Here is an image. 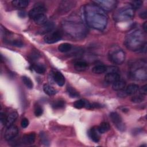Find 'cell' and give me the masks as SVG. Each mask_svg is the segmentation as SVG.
Wrapping results in <instances>:
<instances>
[{"label": "cell", "instance_id": "obj_3", "mask_svg": "<svg viewBox=\"0 0 147 147\" xmlns=\"http://www.w3.org/2000/svg\"><path fill=\"white\" fill-rule=\"evenodd\" d=\"M110 117L114 125L120 131H124L125 130V125L122 121L121 116L116 112H111L110 114Z\"/></svg>", "mask_w": 147, "mask_h": 147}, {"label": "cell", "instance_id": "obj_4", "mask_svg": "<svg viewBox=\"0 0 147 147\" xmlns=\"http://www.w3.org/2000/svg\"><path fill=\"white\" fill-rule=\"evenodd\" d=\"M18 134V129L15 125H11L7 127L5 134L4 137L6 141H11L15 139Z\"/></svg>", "mask_w": 147, "mask_h": 147}, {"label": "cell", "instance_id": "obj_26", "mask_svg": "<svg viewBox=\"0 0 147 147\" xmlns=\"http://www.w3.org/2000/svg\"><path fill=\"white\" fill-rule=\"evenodd\" d=\"M145 99V96L139 94L138 95H134L131 98V101L134 103H140Z\"/></svg>", "mask_w": 147, "mask_h": 147}, {"label": "cell", "instance_id": "obj_28", "mask_svg": "<svg viewBox=\"0 0 147 147\" xmlns=\"http://www.w3.org/2000/svg\"><path fill=\"white\" fill-rule=\"evenodd\" d=\"M142 4V2L141 1H134L131 3V7L134 9H139Z\"/></svg>", "mask_w": 147, "mask_h": 147}, {"label": "cell", "instance_id": "obj_22", "mask_svg": "<svg viewBox=\"0 0 147 147\" xmlns=\"http://www.w3.org/2000/svg\"><path fill=\"white\" fill-rule=\"evenodd\" d=\"M65 106V100L61 99H57L53 101L52 103V107L54 109H59L63 108Z\"/></svg>", "mask_w": 147, "mask_h": 147}, {"label": "cell", "instance_id": "obj_20", "mask_svg": "<svg viewBox=\"0 0 147 147\" xmlns=\"http://www.w3.org/2000/svg\"><path fill=\"white\" fill-rule=\"evenodd\" d=\"M88 103L89 102L85 99H79V100H76L74 103V106L78 109H80L84 107L86 108Z\"/></svg>", "mask_w": 147, "mask_h": 147}, {"label": "cell", "instance_id": "obj_33", "mask_svg": "<svg viewBox=\"0 0 147 147\" xmlns=\"http://www.w3.org/2000/svg\"><path fill=\"white\" fill-rule=\"evenodd\" d=\"M119 92H118V96L119 97H121V98H124V97H126L127 95L126 92L125 90H120V91H118Z\"/></svg>", "mask_w": 147, "mask_h": 147}, {"label": "cell", "instance_id": "obj_27", "mask_svg": "<svg viewBox=\"0 0 147 147\" xmlns=\"http://www.w3.org/2000/svg\"><path fill=\"white\" fill-rule=\"evenodd\" d=\"M34 113L36 117L41 116L43 113V109L39 105H36L34 107Z\"/></svg>", "mask_w": 147, "mask_h": 147}, {"label": "cell", "instance_id": "obj_1", "mask_svg": "<svg viewBox=\"0 0 147 147\" xmlns=\"http://www.w3.org/2000/svg\"><path fill=\"white\" fill-rule=\"evenodd\" d=\"M109 59L113 63L117 64H122L125 59V53L121 49H115L110 52Z\"/></svg>", "mask_w": 147, "mask_h": 147}, {"label": "cell", "instance_id": "obj_16", "mask_svg": "<svg viewBox=\"0 0 147 147\" xmlns=\"http://www.w3.org/2000/svg\"><path fill=\"white\" fill-rule=\"evenodd\" d=\"M43 90L47 95L49 96L54 95L57 92V91L53 87H52L49 84L46 83L43 85Z\"/></svg>", "mask_w": 147, "mask_h": 147}, {"label": "cell", "instance_id": "obj_25", "mask_svg": "<svg viewBox=\"0 0 147 147\" xmlns=\"http://www.w3.org/2000/svg\"><path fill=\"white\" fill-rule=\"evenodd\" d=\"M22 80L24 83V84L26 86V87L29 89H32L33 87V82L31 80V79L26 76H22Z\"/></svg>", "mask_w": 147, "mask_h": 147}, {"label": "cell", "instance_id": "obj_24", "mask_svg": "<svg viewBox=\"0 0 147 147\" xmlns=\"http://www.w3.org/2000/svg\"><path fill=\"white\" fill-rule=\"evenodd\" d=\"M67 91L68 95H69V96L71 98H78L80 96V94L78 92V91L71 86L67 87Z\"/></svg>", "mask_w": 147, "mask_h": 147}, {"label": "cell", "instance_id": "obj_36", "mask_svg": "<svg viewBox=\"0 0 147 147\" xmlns=\"http://www.w3.org/2000/svg\"><path fill=\"white\" fill-rule=\"evenodd\" d=\"M142 26H143V29H144V30L145 32H146V29H147V22H144V25H142Z\"/></svg>", "mask_w": 147, "mask_h": 147}, {"label": "cell", "instance_id": "obj_13", "mask_svg": "<svg viewBox=\"0 0 147 147\" xmlns=\"http://www.w3.org/2000/svg\"><path fill=\"white\" fill-rule=\"evenodd\" d=\"M126 86V82L123 80L119 79L112 84V88L114 91H120L123 90Z\"/></svg>", "mask_w": 147, "mask_h": 147}, {"label": "cell", "instance_id": "obj_14", "mask_svg": "<svg viewBox=\"0 0 147 147\" xmlns=\"http://www.w3.org/2000/svg\"><path fill=\"white\" fill-rule=\"evenodd\" d=\"M12 5L19 9H23L28 6L29 1L26 0H14L11 2Z\"/></svg>", "mask_w": 147, "mask_h": 147}, {"label": "cell", "instance_id": "obj_9", "mask_svg": "<svg viewBox=\"0 0 147 147\" xmlns=\"http://www.w3.org/2000/svg\"><path fill=\"white\" fill-rule=\"evenodd\" d=\"M17 117H18V113L16 111H13L10 113L8 115L6 116V121L4 123V125L7 127L13 125V123L15 122Z\"/></svg>", "mask_w": 147, "mask_h": 147}, {"label": "cell", "instance_id": "obj_35", "mask_svg": "<svg viewBox=\"0 0 147 147\" xmlns=\"http://www.w3.org/2000/svg\"><path fill=\"white\" fill-rule=\"evenodd\" d=\"M18 14L19 17H20L21 18H24L26 15V12L24 11H20Z\"/></svg>", "mask_w": 147, "mask_h": 147}, {"label": "cell", "instance_id": "obj_31", "mask_svg": "<svg viewBox=\"0 0 147 147\" xmlns=\"http://www.w3.org/2000/svg\"><path fill=\"white\" fill-rule=\"evenodd\" d=\"M11 44L17 47H22L24 45V44L22 43V42L20 40H14V41H11Z\"/></svg>", "mask_w": 147, "mask_h": 147}, {"label": "cell", "instance_id": "obj_21", "mask_svg": "<svg viewBox=\"0 0 147 147\" xmlns=\"http://www.w3.org/2000/svg\"><path fill=\"white\" fill-rule=\"evenodd\" d=\"M53 27H54V25L52 22H47L45 25H44V26L41 29L40 33L42 34H44V33L47 34L52 30V29H53Z\"/></svg>", "mask_w": 147, "mask_h": 147}, {"label": "cell", "instance_id": "obj_12", "mask_svg": "<svg viewBox=\"0 0 147 147\" xmlns=\"http://www.w3.org/2000/svg\"><path fill=\"white\" fill-rule=\"evenodd\" d=\"M33 20L36 24L40 25H44L47 22V17L45 13L37 15Z\"/></svg>", "mask_w": 147, "mask_h": 147}, {"label": "cell", "instance_id": "obj_30", "mask_svg": "<svg viewBox=\"0 0 147 147\" xmlns=\"http://www.w3.org/2000/svg\"><path fill=\"white\" fill-rule=\"evenodd\" d=\"M29 120L26 118H23L22 120H21V126L23 128H26V127H28V126L29 125Z\"/></svg>", "mask_w": 147, "mask_h": 147}, {"label": "cell", "instance_id": "obj_23", "mask_svg": "<svg viewBox=\"0 0 147 147\" xmlns=\"http://www.w3.org/2000/svg\"><path fill=\"white\" fill-rule=\"evenodd\" d=\"M33 69L38 74H43L45 73L46 68L45 66L40 64H36L32 65Z\"/></svg>", "mask_w": 147, "mask_h": 147}, {"label": "cell", "instance_id": "obj_7", "mask_svg": "<svg viewBox=\"0 0 147 147\" xmlns=\"http://www.w3.org/2000/svg\"><path fill=\"white\" fill-rule=\"evenodd\" d=\"M36 140V134L34 133H30L24 135L21 139V142L25 145H32Z\"/></svg>", "mask_w": 147, "mask_h": 147}, {"label": "cell", "instance_id": "obj_10", "mask_svg": "<svg viewBox=\"0 0 147 147\" xmlns=\"http://www.w3.org/2000/svg\"><path fill=\"white\" fill-rule=\"evenodd\" d=\"M99 131L97 129V127H93L91 128L88 131V137L90 139L95 142H98L100 140V136L99 135Z\"/></svg>", "mask_w": 147, "mask_h": 147}, {"label": "cell", "instance_id": "obj_19", "mask_svg": "<svg viewBox=\"0 0 147 147\" xmlns=\"http://www.w3.org/2000/svg\"><path fill=\"white\" fill-rule=\"evenodd\" d=\"M97 129L99 133L103 134L108 131L110 129V126L109 123L106 122H103L98 127H97Z\"/></svg>", "mask_w": 147, "mask_h": 147}, {"label": "cell", "instance_id": "obj_5", "mask_svg": "<svg viewBox=\"0 0 147 147\" xmlns=\"http://www.w3.org/2000/svg\"><path fill=\"white\" fill-rule=\"evenodd\" d=\"M46 11V9L44 5L41 3H37L35 4L33 8H32L28 13L29 17L33 19L38 14L45 13Z\"/></svg>", "mask_w": 147, "mask_h": 147}, {"label": "cell", "instance_id": "obj_32", "mask_svg": "<svg viewBox=\"0 0 147 147\" xmlns=\"http://www.w3.org/2000/svg\"><path fill=\"white\" fill-rule=\"evenodd\" d=\"M139 90V92L140 94L145 96L146 95V92H147V89H146V85H144L142 87H141V88Z\"/></svg>", "mask_w": 147, "mask_h": 147}, {"label": "cell", "instance_id": "obj_11", "mask_svg": "<svg viewBox=\"0 0 147 147\" xmlns=\"http://www.w3.org/2000/svg\"><path fill=\"white\" fill-rule=\"evenodd\" d=\"M138 90H139L138 85L136 84H130L127 86L125 91L127 95H133L138 92Z\"/></svg>", "mask_w": 147, "mask_h": 147}, {"label": "cell", "instance_id": "obj_15", "mask_svg": "<svg viewBox=\"0 0 147 147\" xmlns=\"http://www.w3.org/2000/svg\"><path fill=\"white\" fill-rule=\"evenodd\" d=\"M75 69L78 71H84L88 68V64L83 61H78L74 64Z\"/></svg>", "mask_w": 147, "mask_h": 147}, {"label": "cell", "instance_id": "obj_29", "mask_svg": "<svg viewBox=\"0 0 147 147\" xmlns=\"http://www.w3.org/2000/svg\"><path fill=\"white\" fill-rule=\"evenodd\" d=\"M40 139H41V141L42 143L44 145H49V141L48 139L46 137V135L44 133H40Z\"/></svg>", "mask_w": 147, "mask_h": 147}, {"label": "cell", "instance_id": "obj_18", "mask_svg": "<svg viewBox=\"0 0 147 147\" xmlns=\"http://www.w3.org/2000/svg\"><path fill=\"white\" fill-rule=\"evenodd\" d=\"M106 71H107V67L104 65H97L94 66L92 69V72L95 74H103L106 72Z\"/></svg>", "mask_w": 147, "mask_h": 147}, {"label": "cell", "instance_id": "obj_34", "mask_svg": "<svg viewBox=\"0 0 147 147\" xmlns=\"http://www.w3.org/2000/svg\"><path fill=\"white\" fill-rule=\"evenodd\" d=\"M140 16L141 18L142 19H146V11L145 10L144 11H142L141 12L140 14Z\"/></svg>", "mask_w": 147, "mask_h": 147}, {"label": "cell", "instance_id": "obj_2", "mask_svg": "<svg viewBox=\"0 0 147 147\" xmlns=\"http://www.w3.org/2000/svg\"><path fill=\"white\" fill-rule=\"evenodd\" d=\"M62 38V34L59 31H51L47 33L44 38V41L48 44H53L60 40Z\"/></svg>", "mask_w": 147, "mask_h": 147}, {"label": "cell", "instance_id": "obj_17", "mask_svg": "<svg viewBox=\"0 0 147 147\" xmlns=\"http://www.w3.org/2000/svg\"><path fill=\"white\" fill-rule=\"evenodd\" d=\"M72 45L69 43L64 42L60 44L58 46V50L62 53H66L70 51L72 49Z\"/></svg>", "mask_w": 147, "mask_h": 147}, {"label": "cell", "instance_id": "obj_6", "mask_svg": "<svg viewBox=\"0 0 147 147\" xmlns=\"http://www.w3.org/2000/svg\"><path fill=\"white\" fill-rule=\"evenodd\" d=\"M52 78L55 82L59 86H63L65 84V79L64 75L59 71H55L53 72Z\"/></svg>", "mask_w": 147, "mask_h": 147}, {"label": "cell", "instance_id": "obj_8", "mask_svg": "<svg viewBox=\"0 0 147 147\" xmlns=\"http://www.w3.org/2000/svg\"><path fill=\"white\" fill-rule=\"evenodd\" d=\"M120 79V75L118 72H108L105 76V80L109 84H113Z\"/></svg>", "mask_w": 147, "mask_h": 147}]
</instances>
